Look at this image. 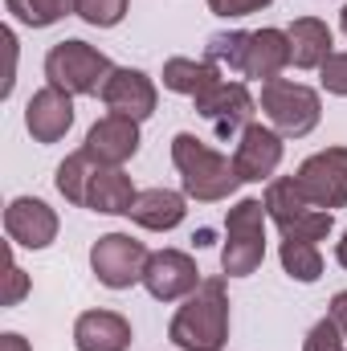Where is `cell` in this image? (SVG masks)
I'll use <instances>...</instances> for the list:
<instances>
[{"mask_svg": "<svg viewBox=\"0 0 347 351\" xmlns=\"http://www.w3.org/2000/svg\"><path fill=\"white\" fill-rule=\"evenodd\" d=\"M127 4H131V0H82L78 16L86 21L90 29H115V25H123Z\"/></svg>", "mask_w": 347, "mask_h": 351, "instance_id": "cell-27", "label": "cell"}, {"mask_svg": "<svg viewBox=\"0 0 347 351\" xmlns=\"http://www.w3.org/2000/svg\"><path fill=\"white\" fill-rule=\"evenodd\" d=\"M127 217L139 229H147V233H172L188 217V196L176 192V188H143L135 196V208Z\"/></svg>", "mask_w": 347, "mask_h": 351, "instance_id": "cell-16", "label": "cell"}, {"mask_svg": "<svg viewBox=\"0 0 347 351\" xmlns=\"http://www.w3.org/2000/svg\"><path fill=\"white\" fill-rule=\"evenodd\" d=\"M29 294V274L16 262H8V290H4V306H21Z\"/></svg>", "mask_w": 347, "mask_h": 351, "instance_id": "cell-31", "label": "cell"}, {"mask_svg": "<svg viewBox=\"0 0 347 351\" xmlns=\"http://www.w3.org/2000/svg\"><path fill=\"white\" fill-rule=\"evenodd\" d=\"M0 351H33V348H29V339L21 331H4L0 335Z\"/></svg>", "mask_w": 347, "mask_h": 351, "instance_id": "cell-34", "label": "cell"}, {"mask_svg": "<svg viewBox=\"0 0 347 351\" xmlns=\"http://www.w3.org/2000/svg\"><path fill=\"white\" fill-rule=\"evenodd\" d=\"M282 156H286V139L270 127V123H250L241 135H237V147H233V168L241 176V184H270L274 172L282 168Z\"/></svg>", "mask_w": 347, "mask_h": 351, "instance_id": "cell-9", "label": "cell"}, {"mask_svg": "<svg viewBox=\"0 0 347 351\" xmlns=\"http://www.w3.org/2000/svg\"><path fill=\"white\" fill-rule=\"evenodd\" d=\"M200 282H204L200 265L184 250H156L147 258V269H143V290L156 302H184Z\"/></svg>", "mask_w": 347, "mask_h": 351, "instance_id": "cell-10", "label": "cell"}, {"mask_svg": "<svg viewBox=\"0 0 347 351\" xmlns=\"http://www.w3.org/2000/svg\"><path fill=\"white\" fill-rule=\"evenodd\" d=\"M331 229H335V213H327V208H311V213H302L294 225H286L282 229V237H290V241H327L331 237Z\"/></svg>", "mask_w": 347, "mask_h": 351, "instance_id": "cell-26", "label": "cell"}, {"mask_svg": "<svg viewBox=\"0 0 347 351\" xmlns=\"http://www.w3.org/2000/svg\"><path fill=\"white\" fill-rule=\"evenodd\" d=\"M302 351H347L344 331L335 327V319H331V315H327V319H319V323L307 331V339H302Z\"/></svg>", "mask_w": 347, "mask_h": 351, "instance_id": "cell-28", "label": "cell"}, {"mask_svg": "<svg viewBox=\"0 0 347 351\" xmlns=\"http://www.w3.org/2000/svg\"><path fill=\"white\" fill-rule=\"evenodd\" d=\"M4 45H8V78H4V98L12 94V82H16V33L4 29Z\"/></svg>", "mask_w": 347, "mask_h": 351, "instance_id": "cell-32", "label": "cell"}, {"mask_svg": "<svg viewBox=\"0 0 347 351\" xmlns=\"http://www.w3.org/2000/svg\"><path fill=\"white\" fill-rule=\"evenodd\" d=\"M135 196H139V188L131 184V176L123 168H98L94 180H90L86 208L102 213V217H127L135 208Z\"/></svg>", "mask_w": 347, "mask_h": 351, "instance_id": "cell-19", "label": "cell"}, {"mask_svg": "<svg viewBox=\"0 0 347 351\" xmlns=\"http://www.w3.org/2000/svg\"><path fill=\"white\" fill-rule=\"evenodd\" d=\"M4 8L25 29H49L66 16H78L82 0H4Z\"/></svg>", "mask_w": 347, "mask_h": 351, "instance_id": "cell-23", "label": "cell"}, {"mask_svg": "<svg viewBox=\"0 0 347 351\" xmlns=\"http://www.w3.org/2000/svg\"><path fill=\"white\" fill-rule=\"evenodd\" d=\"M58 213L37 196H12L4 208V233L16 250H49L58 241Z\"/></svg>", "mask_w": 347, "mask_h": 351, "instance_id": "cell-11", "label": "cell"}, {"mask_svg": "<svg viewBox=\"0 0 347 351\" xmlns=\"http://www.w3.org/2000/svg\"><path fill=\"white\" fill-rule=\"evenodd\" d=\"M147 245L131 233H102L90 245V274L106 286V290H131L135 282H143L147 269Z\"/></svg>", "mask_w": 347, "mask_h": 351, "instance_id": "cell-6", "label": "cell"}, {"mask_svg": "<svg viewBox=\"0 0 347 351\" xmlns=\"http://www.w3.org/2000/svg\"><path fill=\"white\" fill-rule=\"evenodd\" d=\"M294 180H298L302 196L315 208H327V213L344 208L347 204V147H323V152L307 156L298 164Z\"/></svg>", "mask_w": 347, "mask_h": 351, "instance_id": "cell-7", "label": "cell"}, {"mask_svg": "<svg viewBox=\"0 0 347 351\" xmlns=\"http://www.w3.org/2000/svg\"><path fill=\"white\" fill-rule=\"evenodd\" d=\"M339 29H344V37H347V4L339 8Z\"/></svg>", "mask_w": 347, "mask_h": 351, "instance_id": "cell-36", "label": "cell"}, {"mask_svg": "<svg viewBox=\"0 0 347 351\" xmlns=\"http://www.w3.org/2000/svg\"><path fill=\"white\" fill-rule=\"evenodd\" d=\"M102 164L90 156L86 147H78V152H70L62 164H58V176H53V184H58V192L70 200V204H78V208H86V196H90V180L98 172Z\"/></svg>", "mask_w": 347, "mask_h": 351, "instance_id": "cell-22", "label": "cell"}, {"mask_svg": "<svg viewBox=\"0 0 347 351\" xmlns=\"http://www.w3.org/2000/svg\"><path fill=\"white\" fill-rule=\"evenodd\" d=\"M168 339L180 351H221L229 343V290L225 278H204L168 323Z\"/></svg>", "mask_w": 347, "mask_h": 351, "instance_id": "cell-1", "label": "cell"}, {"mask_svg": "<svg viewBox=\"0 0 347 351\" xmlns=\"http://www.w3.org/2000/svg\"><path fill=\"white\" fill-rule=\"evenodd\" d=\"M160 78H164V90H172V94L200 98L208 86H217L225 74H221L213 62H196V58H168Z\"/></svg>", "mask_w": 347, "mask_h": 351, "instance_id": "cell-21", "label": "cell"}, {"mask_svg": "<svg viewBox=\"0 0 347 351\" xmlns=\"http://www.w3.org/2000/svg\"><path fill=\"white\" fill-rule=\"evenodd\" d=\"M82 147H86L102 168H123L139 152V123L127 119V114H102L86 131V143Z\"/></svg>", "mask_w": 347, "mask_h": 351, "instance_id": "cell-14", "label": "cell"}, {"mask_svg": "<svg viewBox=\"0 0 347 351\" xmlns=\"http://www.w3.org/2000/svg\"><path fill=\"white\" fill-rule=\"evenodd\" d=\"M131 323L119 311H82L74 319V348L78 351H127L131 348Z\"/></svg>", "mask_w": 347, "mask_h": 351, "instance_id": "cell-15", "label": "cell"}, {"mask_svg": "<svg viewBox=\"0 0 347 351\" xmlns=\"http://www.w3.org/2000/svg\"><path fill=\"white\" fill-rule=\"evenodd\" d=\"M319 86L327 90V94H335V98H347V53H331L323 66H319Z\"/></svg>", "mask_w": 347, "mask_h": 351, "instance_id": "cell-29", "label": "cell"}, {"mask_svg": "<svg viewBox=\"0 0 347 351\" xmlns=\"http://www.w3.org/2000/svg\"><path fill=\"white\" fill-rule=\"evenodd\" d=\"M286 66H290V37H286V29H274V25L254 29L241 78H250V82H274V78H282Z\"/></svg>", "mask_w": 347, "mask_h": 351, "instance_id": "cell-17", "label": "cell"}, {"mask_svg": "<svg viewBox=\"0 0 347 351\" xmlns=\"http://www.w3.org/2000/svg\"><path fill=\"white\" fill-rule=\"evenodd\" d=\"M286 37H290V66H298V70H319L335 53V33L319 16L290 21L286 25Z\"/></svg>", "mask_w": 347, "mask_h": 351, "instance_id": "cell-18", "label": "cell"}, {"mask_svg": "<svg viewBox=\"0 0 347 351\" xmlns=\"http://www.w3.org/2000/svg\"><path fill=\"white\" fill-rule=\"evenodd\" d=\"M335 262H339V265L347 269V229H344V237L335 241Z\"/></svg>", "mask_w": 347, "mask_h": 351, "instance_id": "cell-35", "label": "cell"}, {"mask_svg": "<svg viewBox=\"0 0 347 351\" xmlns=\"http://www.w3.org/2000/svg\"><path fill=\"white\" fill-rule=\"evenodd\" d=\"M110 74H115V62L102 49L86 45L82 37H66L45 53V86H58L74 98L102 94Z\"/></svg>", "mask_w": 347, "mask_h": 351, "instance_id": "cell-3", "label": "cell"}, {"mask_svg": "<svg viewBox=\"0 0 347 351\" xmlns=\"http://www.w3.org/2000/svg\"><path fill=\"white\" fill-rule=\"evenodd\" d=\"M265 204L258 196H241L225 217V245H221V269L225 278H250L265 262Z\"/></svg>", "mask_w": 347, "mask_h": 351, "instance_id": "cell-4", "label": "cell"}, {"mask_svg": "<svg viewBox=\"0 0 347 351\" xmlns=\"http://www.w3.org/2000/svg\"><path fill=\"white\" fill-rule=\"evenodd\" d=\"M204 4H208V12H217L225 21H241V16H254L261 8H270L274 0H204Z\"/></svg>", "mask_w": 347, "mask_h": 351, "instance_id": "cell-30", "label": "cell"}, {"mask_svg": "<svg viewBox=\"0 0 347 351\" xmlns=\"http://www.w3.org/2000/svg\"><path fill=\"white\" fill-rule=\"evenodd\" d=\"M278 262L286 269V278H294V282H302V286H315V282L323 278V250H319L315 241H290V237H282Z\"/></svg>", "mask_w": 347, "mask_h": 351, "instance_id": "cell-24", "label": "cell"}, {"mask_svg": "<svg viewBox=\"0 0 347 351\" xmlns=\"http://www.w3.org/2000/svg\"><path fill=\"white\" fill-rule=\"evenodd\" d=\"M246 49H250V33L233 29V33H213L204 45V62H213L221 74H246Z\"/></svg>", "mask_w": 347, "mask_h": 351, "instance_id": "cell-25", "label": "cell"}, {"mask_svg": "<svg viewBox=\"0 0 347 351\" xmlns=\"http://www.w3.org/2000/svg\"><path fill=\"white\" fill-rule=\"evenodd\" d=\"M192 106H196V114L204 123L217 127V135H241L258 114V98L250 94V86L241 78H221L200 98H192Z\"/></svg>", "mask_w": 347, "mask_h": 351, "instance_id": "cell-8", "label": "cell"}, {"mask_svg": "<svg viewBox=\"0 0 347 351\" xmlns=\"http://www.w3.org/2000/svg\"><path fill=\"white\" fill-rule=\"evenodd\" d=\"M261 204H265V217L278 225V233H282L286 225H294L302 213L315 208V204L302 196V188H298L294 176H274V180L265 184V192H261Z\"/></svg>", "mask_w": 347, "mask_h": 351, "instance_id": "cell-20", "label": "cell"}, {"mask_svg": "<svg viewBox=\"0 0 347 351\" xmlns=\"http://www.w3.org/2000/svg\"><path fill=\"white\" fill-rule=\"evenodd\" d=\"M98 98H102L106 114H127L135 123H147L156 114V106H160L156 82L143 70H131V66H115V74L106 78V86H102Z\"/></svg>", "mask_w": 347, "mask_h": 351, "instance_id": "cell-12", "label": "cell"}, {"mask_svg": "<svg viewBox=\"0 0 347 351\" xmlns=\"http://www.w3.org/2000/svg\"><path fill=\"white\" fill-rule=\"evenodd\" d=\"M261 119L282 135V139H307L319 119H323V98L319 90L302 86V82H290V78H274V82H261Z\"/></svg>", "mask_w": 347, "mask_h": 351, "instance_id": "cell-5", "label": "cell"}, {"mask_svg": "<svg viewBox=\"0 0 347 351\" xmlns=\"http://www.w3.org/2000/svg\"><path fill=\"white\" fill-rule=\"evenodd\" d=\"M327 315L335 319V327L344 331V339H347V290H339V294L331 298V306H327Z\"/></svg>", "mask_w": 347, "mask_h": 351, "instance_id": "cell-33", "label": "cell"}, {"mask_svg": "<svg viewBox=\"0 0 347 351\" xmlns=\"http://www.w3.org/2000/svg\"><path fill=\"white\" fill-rule=\"evenodd\" d=\"M172 164L180 172V192L196 204H217L229 200L241 188V176L233 168V156L208 147L192 131H180L172 139Z\"/></svg>", "mask_w": 347, "mask_h": 351, "instance_id": "cell-2", "label": "cell"}, {"mask_svg": "<svg viewBox=\"0 0 347 351\" xmlns=\"http://www.w3.org/2000/svg\"><path fill=\"white\" fill-rule=\"evenodd\" d=\"M74 127V94L58 86H41L25 102V131L33 143H62Z\"/></svg>", "mask_w": 347, "mask_h": 351, "instance_id": "cell-13", "label": "cell"}]
</instances>
